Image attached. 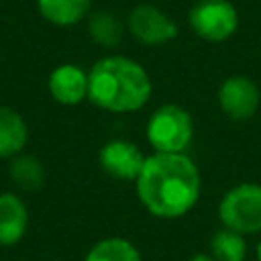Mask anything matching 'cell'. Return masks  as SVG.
<instances>
[{"instance_id": "3957f363", "label": "cell", "mask_w": 261, "mask_h": 261, "mask_svg": "<svg viewBox=\"0 0 261 261\" xmlns=\"http://www.w3.org/2000/svg\"><path fill=\"white\" fill-rule=\"evenodd\" d=\"M145 135L155 153H184L194 137V120L186 108L163 104L149 116Z\"/></svg>"}, {"instance_id": "5bb4252c", "label": "cell", "mask_w": 261, "mask_h": 261, "mask_svg": "<svg viewBox=\"0 0 261 261\" xmlns=\"http://www.w3.org/2000/svg\"><path fill=\"white\" fill-rule=\"evenodd\" d=\"M84 261H143V257L130 241L122 237H108L94 243Z\"/></svg>"}, {"instance_id": "4fadbf2b", "label": "cell", "mask_w": 261, "mask_h": 261, "mask_svg": "<svg viewBox=\"0 0 261 261\" xmlns=\"http://www.w3.org/2000/svg\"><path fill=\"white\" fill-rule=\"evenodd\" d=\"M88 35L100 47H116L122 41L124 24L118 16L108 10H96L88 14Z\"/></svg>"}, {"instance_id": "6da1fadb", "label": "cell", "mask_w": 261, "mask_h": 261, "mask_svg": "<svg viewBox=\"0 0 261 261\" xmlns=\"http://www.w3.org/2000/svg\"><path fill=\"white\" fill-rule=\"evenodd\" d=\"M145 210L157 218H179L200 198V169L186 153H153L135 181Z\"/></svg>"}, {"instance_id": "ac0fdd59", "label": "cell", "mask_w": 261, "mask_h": 261, "mask_svg": "<svg viewBox=\"0 0 261 261\" xmlns=\"http://www.w3.org/2000/svg\"><path fill=\"white\" fill-rule=\"evenodd\" d=\"M257 261H261V241H259V245H257Z\"/></svg>"}, {"instance_id": "277c9868", "label": "cell", "mask_w": 261, "mask_h": 261, "mask_svg": "<svg viewBox=\"0 0 261 261\" xmlns=\"http://www.w3.org/2000/svg\"><path fill=\"white\" fill-rule=\"evenodd\" d=\"M218 218L224 228L241 234L261 232V184H239L230 188L218 204Z\"/></svg>"}, {"instance_id": "8fae6325", "label": "cell", "mask_w": 261, "mask_h": 261, "mask_svg": "<svg viewBox=\"0 0 261 261\" xmlns=\"http://www.w3.org/2000/svg\"><path fill=\"white\" fill-rule=\"evenodd\" d=\"M29 141L24 118L8 106H0V159H12L22 153Z\"/></svg>"}, {"instance_id": "ba28073f", "label": "cell", "mask_w": 261, "mask_h": 261, "mask_svg": "<svg viewBox=\"0 0 261 261\" xmlns=\"http://www.w3.org/2000/svg\"><path fill=\"white\" fill-rule=\"evenodd\" d=\"M143 151L124 139L108 141L98 151V163L100 167L114 179L120 181H137L143 165H145Z\"/></svg>"}, {"instance_id": "9c48e42d", "label": "cell", "mask_w": 261, "mask_h": 261, "mask_svg": "<svg viewBox=\"0 0 261 261\" xmlns=\"http://www.w3.org/2000/svg\"><path fill=\"white\" fill-rule=\"evenodd\" d=\"M47 88L57 104L75 106L88 98V71L75 63H61L49 73Z\"/></svg>"}, {"instance_id": "2e32d148", "label": "cell", "mask_w": 261, "mask_h": 261, "mask_svg": "<svg viewBox=\"0 0 261 261\" xmlns=\"http://www.w3.org/2000/svg\"><path fill=\"white\" fill-rule=\"evenodd\" d=\"M210 255L216 261H245L247 255L245 234L222 226L210 239Z\"/></svg>"}, {"instance_id": "7c38bea8", "label": "cell", "mask_w": 261, "mask_h": 261, "mask_svg": "<svg viewBox=\"0 0 261 261\" xmlns=\"http://www.w3.org/2000/svg\"><path fill=\"white\" fill-rule=\"evenodd\" d=\"M92 0H37L39 14L55 27H73L88 18Z\"/></svg>"}, {"instance_id": "7a4b0ae2", "label": "cell", "mask_w": 261, "mask_h": 261, "mask_svg": "<svg viewBox=\"0 0 261 261\" xmlns=\"http://www.w3.org/2000/svg\"><path fill=\"white\" fill-rule=\"evenodd\" d=\"M153 92L147 69L130 57L108 55L88 71V100L114 114L141 110Z\"/></svg>"}, {"instance_id": "9a60e30c", "label": "cell", "mask_w": 261, "mask_h": 261, "mask_svg": "<svg viewBox=\"0 0 261 261\" xmlns=\"http://www.w3.org/2000/svg\"><path fill=\"white\" fill-rule=\"evenodd\" d=\"M8 173H10L12 181L24 192L39 190L45 181V169H43L41 161L33 155H24V153L12 157Z\"/></svg>"}, {"instance_id": "8992f818", "label": "cell", "mask_w": 261, "mask_h": 261, "mask_svg": "<svg viewBox=\"0 0 261 261\" xmlns=\"http://www.w3.org/2000/svg\"><path fill=\"white\" fill-rule=\"evenodd\" d=\"M126 29L141 45L147 47H159L171 43L179 33L177 22L167 12L147 2L130 8L126 16Z\"/></svg>"}, {"instance_id": "e0dca14e", "label": "cell", "mask_w": 261, "mask_h": 261, "mask_svg": "<svg viewBox=\"0 0 261 261\" xmlns=\"http://www.w3.org/2000/svg\"><path fill=\"white\" fill-rule=\"evenodd\" d=\"M188 261H216L212 255H208V253H198V255H194V257H190Z\"/></svg>"}, {"instance_id": "30bf717a", "label": "cell", "mask_w": 261, "mask_h": 261, "mask_svg": "<svg viewBox=\"0 0 261 261\" xmlns=\"http://www.w3.org/2000/svg\"><path fill=\"white\" fill-rule=\"evenodd\" d=\"M29 226V208L24 200L12 192L0 194V247L16 245Z\"/></svg>"}, {"instance_id": "5b68a950", "label": "cell", "mask_w": 261, "mask_h": 261, "mask_svg": "<svg viewBox=\"0 0 261 261\" xmlns=\"http://www.w3.org/2000/svg\"><path fill=\"white\" fill-rule=\"evenodd\" d=\"M190 29L208 43L228 41L239 29V12L230 0H198L188 12Z\"/></svg>"}, {"instance_id": "52a82bcc", "label": "cell", "mask_w": 261, "mask_h": 261, "mask_svg": "<svg viewBox=\"0 0 261 261\" xmlns=\"http://www.w3.org/2000/svg\"><path fill=\"white\" fill-rule=\"evenodd\" d=\"M261 104L259 86L247 75H230L218 88V106L232 120H249Z\"/></svg>"}]
</instances>
